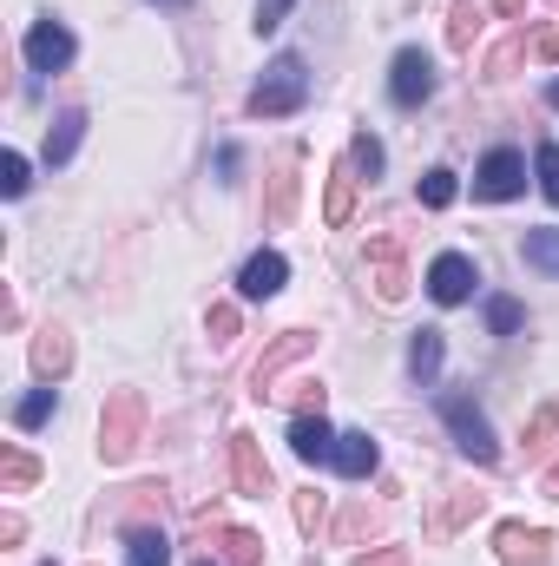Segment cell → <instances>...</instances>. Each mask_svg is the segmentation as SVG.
<instances>
[{"label": "cell", "instance_id": "3957f363", "mask_svg": "<svg viewBox=\"0 0 559 566\" xmlns=\"http://www.w3.org/2000/svg\"><path fill=\"white\" fill-rule=\"evenodd\" d=\"M441 422H447L454 448H461L474 468H494V461H500V441H494L487 416L474 409V396H441Z\"/></svg>", "mask_w": 559, "mask_h": 566}, {"label": "cell", "instance_id": "f35d334b", "mask_svg": "<svg viewBox=\"0 0 559 566\" xmlns=\"http://www.w3.org/2000/svg\"><path fill=\"white\" fill-rule=\"evenodd\" d=\"M296 416H323V382H303L296 389Z\"/></svg>", "mask_w": 559, "mask_h": 566}, {"label": "cell", "instance_id": "ffe728a7", "mask_svg": "<svg viewBox=\"0 0 559 566\" xmlns=\"http://www.w3.org/2000/svg\"><path fill=\"white\" fill-rule=\"evenodd\" d=\"M86 139V113H60L53 126H46V165H66L73 151Z\"/></svg>", "mask_w": 559, "mask_h": 566}, {"label": "cell", "instance_id": "f1b7e54d", "mask_svg": "<svg viewBox=\"0 0 559 566\" xmlns=\"http://www.w3.org/2000/svg\"><path fill=\"white\" fill-rule=\"evenodd\" d=\"M421 205H428V211H447V205H454V171H447V165L421 171Z\"/></svg>", "mask_w": 559, "mask_h": 566}, {"label": "cell", "instance_id": "ab89813d", "mask_svg": "<svg viewBox=\"0 0 559 566\" xmlns=\"http://www.w3.org/2000/svg\"><path fill=\"white\" fill-rule=\"evenodd\" d=\"M534 53H540V60H547V66H559V27H547V33H540V40H534Z\"/></svg>", "mask_w": 559, "mask_h": 566}, {"label": "cell", "instance_id": "e0dca14e", "mask_svg": "<svg viewBox=\"0 0 559 566\" xmlns=\"http://www.w3.org/2000/svg\"><path fill=\"white\" fill-rule=\"evenodd\" d=\"M329 448H336V434H329L323 416H296L289 422V454L296 461H329Z\"/></svg>", "mask_w": 559, "mask_h": 566}, {"label": "cell", "instance_id": "7c38bea8", "mask_svg": "<svg viewBox=\"0 0 559 566\" xmlns=\"http://www.w3.org/2000/svg\"><path fill=\"white\" fill-rule=\"evenodd\" d=\"M369 264H376V296L382 303H402L409 296V271H402V238H369Z\"/></svg>", "mask_w": 559, "mask_h": 566}, {"label": "cell", "instance_id": "7a4b0ae2", "mask_svg": "<svg viewBox=\"0 0 559 566\" xmlns=\"http://www.w3.org/2000/svg\"><path fill=\"white\" fill-rule=\"evenodd\" d=\"M303 99H309L303 60H296V53H277V60L264 66V80L251 86V119H283V113H296Z\"/></svg>", "mask_w": 559, "mask_h": 566}, {"label": "cell", "instance_id": "6da1fadb", "mask_svg": "<svg viewBox=\"0 0 559 566\" xmlns=\"http://www.w3.org/2000/svg\"><path fill=\"white\" fill-rule=\"evenodd\" d=\"M145 441V396L139 389H113L106 409H99V461L106 468H126Z\"/></svg>", "mask_w": 559, "mask_h": 566}, {"label": "cell", "instance_id": "9a60e30c", "mask_svg": "<svg viewBox=\"0 0 559 566\" xmlns=\"http://www.w3.org/2000/svg\"><path fill=\"white\" fill-rule=\"evenodd\" d=\"M33 369H40L46 382H60V376L73 369V336H66L60 323H46V329L33 336Z\"/></svg>", "mask_w": 559, "mask_h": 566}, {"label": "cell", "instance_id": "603a6c76", "mask_svg": "<svg viewBox=\"0 0 559 566\" xmlns=\"http://www.w3.org/2000/svg\"><path fill=\"white\" fill-rule=\"evenodd\" d=\"M33 481H40V461H33L27 448H0V488H7V494H27Z\"/></svg>", "mask_w": 559, "mask_h": 566}, {"label": "cell", "instance_id": "8d00e7d4", "mask_svg": "<svg viewBox=\"0 0 559 566\" xmlns=\"http://www.w3.org/2000/svg\"><path fill=\"white\" fill-rule=\"evenodd\" d=\"M289 7L296 0H257V33H277L283 20H289Z\"/></svg>", "mask_w": 559, "mask_h": 566}, {"label": "cell", "instance_id": "277c9868", "mask_svg": "<svg viewBox=\"0 0 559 566\" xmlns=\"http://www.w3.org/2000/svg\"><path fill=\"white\" fill-rule=\"evenodd\" d=\"M487 507V494L474 488V481H454V488H441V501H434V514H428V541H454L474 514Z\"/></svg>", "mask_w": 559, "mask_h": 566}, {"label": "cell", "instance_id": "d6a6232c", "mask_svg": "<svg viewBox=\"0 0 559 566\" xmlns=\"http://www.w3.org/2000/svg\"><path fill=\"white\" fill-rule=\"evenodd\" d=\"M46 416H53V389H33V396H20V409H13L20 428H40Z\"/></svg>", "mask_w": 559, "mask_h": 566}, {"label": "cell", "instance_id": "52a82bcc", "mask_svg": "<svg viewBox=\"0 0 559 566\" xmlns=\"http://www.w3.org/2000/svg\"><path fill=\"white\" fill-rule=\"evenodd\" d=\"M231 481H238V494H251V501L271 494V461H264V448H257L251 428H231Z\"/></svg>", "mask_w": 559, "mask_h": 566}, {"label": "cell", "instance_id": "1f68e13d", "mask_svg": "<svg viewBox=\"0 0 559 566\" xmlns=\"http://www.w3.org/2000/svg\"><path fill=\"white\" fill-rule=\"evenodd\" d=\"M349 165H356L362 178H376V171H382V139H369V133H356V139H349Z\"/></svg>", "mask_w": 559, "mask_h": 566}, {"label": "cell", "instance_id": "e575fe53", "mask_svg": "<svg viewBox=\"0 0 559 566\" xmlns=\"http://www.w3.org/2000/svg\"><path fill=\"white\" fill-rule=\"evenodd\" d=\"M0 191H7V198H20V191H27V158H20V151H7V158H0Z\"/></svg>", "mask_w": 559, "mask_h": 566}, {"label": "cell", "instance_id": "4fadbf2b", "mask_svg": "<svg viewBox=\"0 0 559 566\" xmlns=\"http://www.w3.org/2000/svg\"><path fill=\"white\" fill-rule=\"evenodd\" d=\"M264 218L271 231H283L296 218V151H277L271 158V191H264Z\"/></svg>", "mask_w": 559, "mask_h": 566}, {"label": "cell", "instance_id": "d590c367", "mask_svg": "<svg viewBox=\"0 0 559 566\" xmlns=\"http://www.w3.org/2000/svg\"><path fill=\"white\" fill-rule=\"evenodd\" d=\"M296 527H303V534H316V527H323V494H316V488H303V494H296Z\"/></svg>", "mask_w": 559, "mask_h": 566}, {"label": "cell", "instance_id": "f546056e", "mask_svg": "<svg viewBox=\"0 0 559 566\" xmlns=\"http://www.w3.org/2000/svg\"><path fill=\"white\" fill-rule=\"evenodd\" d=\"M520 323H527V310H520L514 296H487V329H494V336H514Z\"/></svg>", "mask_w": 559, "mask_h": 566}, {"label": "cell", "instance_id": "484cf974", "mask_svg": "<svg viewBox=\"0 0 559 566\" xmlns=\"http://www.w3.org/2000/svg\"><path fill=\"white\" fill-rule=\"evenodd\" d=\"M559 454V409H540L527 422V461H553Z\"/></svg>", "mask_w": 559, "mask_h": 566}, {"label": "cell", "instance_id": "bcb514c9", "mask_svg": "<svg viewBox=\"0 0 559 566\" xmlns=\"http://www.w3.org/2000/svg\"><path fill=\"white\" fill-rule=\"evenodd\" d=\"M191 566H211V560H191Z\"/></svg>", "mask_w": 559, "mask_h": 566}, {"label": "cell", "instance_id": "d4e9b609", "mask_svg": "<svg viewBox=\"0 0 559 566\" xmlns=\"http://www.w3.org/2000/svg\"><path fill=\"white\" fill-rule=\"evenodd\" d=\"M218 554H224V566H264V541L251 527H224L218 534Z\"/></svg>", "mask_w": 559, "mask_h": 566}, {"label": "cell", "instance_id": "8992f818", "mask_svg": "<svg viewBox=\"0 0 559 566\" xmlns=\"http://www.w3.org/2000/svg\"><path fill=\"white\" fill-rule=\"evenodd\" d=\"M474 191H481V198H494V205H500V198H520V191H527V158H520V151H507V145H500V151H487V158H481V171H474Z\"/></svg>", "mask_w": 559, "mask_h": 566}, {"label": "cell", "instance_id": "30bf717a", "mask_svg": "<svg viewBox=\"0 0 559 566\" xmlns=\"http://www.w3.org/2000/svg\"><path fill=\"white\" fill-rule=\"evenodd\" d=\"M389 93H395V106H421V99L434 93V60H428L421 46H402V53H395V66H389Z\"/></svg>", "mask_w": 559, "mask_h": 566}, {"label": "cell", "instance_id": "ee69618b", "mask_svg": "<svg viewBox=\"0 0 559 566\" xmlns=\"http://www.w3.org/2000/svg\"><path fill=\"white\" fill-rule=\"evenodd\" d=\"M547 106H559V80H553V86H547Z\"/></svg>", "mask_w": 559, "mask_h": 566}, {"label": "cell", "instance_id": "7bdbcfd3", "mask_svg": "<svg viewBox=\"0 0 559 566\" xmlns=\"http://www.w3.org/2000/svg\"><path fill=\"white\" fill-rule=\"evenodd\" d=\"M540 488H547V501H559V461L547 468V481H540Z\"/></svg>", "mask_w": 559, "mask_h": 566}, {"label": "cell", "instance_id": "5b68a950", "mask_svg": "<svg viewBox=\"0 0 559 566\" xmlns=\"http://www.w3.org/2000/svg\"><path fill=\"white\" fill-rule=\"evenodd\" d=\"M494 554L507 566H547L553 560V534L547 527H527V521H500L494 527Z\"/></svg>", "mask_w": 559, "mask_h": 566}, {"label": "cell", "instance_id": "cb8c5ba5", "mask_svg": "<svg viewBox=\"0 0 559 566\" xmlns=\"http://www.w3.org/2000/svg\"><path fill=\"white\" fill-rule=\"evenodd\" d=\"M481 20H487V7H481V0H454V7H447V46H461V53H467V46H474V33H481Z\"/></svg>", "mask_w": 559, "mask_h": 566}, {"label": "cell", "instance_id": "5bb4252c", "mask_svg": "<svg viewBox=\"0 0 559 566\" xmlns=\"http://www.w3.org/2000/svg\"><path fill=\"white\" fill-rule=\"evenodd\" d=\"M329 468H336V474H349V481H369V474L382 468V448H376L369 434H336V448H329Z\"/></svg>", "mask_w": 559, "mask_h": 566}, {"label": "cell", "instance_id": "8fae6325", "mask_svg": "<svg viewBox=\"0 0 559 566\" xmlns=\"http://www.w3.org/2000/svg\"><path fill=\"white\" fill-rule=\"evenodd\" d=\"M27 66H33V73L73 66V33H66L60 20H33V33H27Z\"/></svg>", "mask_w": 559, "mask_h": 566}, {"label": "cell", "instance_id": "74e56055", "mask_svg": "<svg viewBox=\"0 0 559 566\" xmlns=\"http://www.w3.org/2000/svg\"><path fill=\"white\" fill-rule=\"evenodd\" d=\"M356 566H409V547H376V554H356Z\"/></svg>", "mask_w": 559, "mask_h": 566}, {"label": "cell", "instance_id": "2e32d148", "mask_svg": "<svg viewBox=\"0 0 559 566\" xmlns=\"http://www.w3.org/2000/svg\"><path fill=\"white\" fill-rule=\"evenodd\" d=\"M283 277H289V264H283V251H257V258L244 264V277H238V290L264 303V296H277V290H283Z\"/></svg>", "mask_w": 559, "mask_h": 566}, {"label": "cell", "instance_id": "d6986e66", "mask_svg": "<svg viewBox=\"0 0 559 566\" xmlns=\"http://www.w3.org/2000/svg\"><path fill=\"white\" fill-rule=\"evenodd\" d=\"M356 178H362V171H356L349 158L329 171V198H323V218H329V224H349V211H356Z\"/></svg>", "mask_w": 559, "mask_h": 566}, {"label": "cell", "instance_id": "ac0fdd59", "mask_svg": "<svg viewBox=\"0 0 559 566\" xmlns=\"http://www.w3.org/2000/svg\"><path fill=\"white\" fill-rule=\"evenodd\" d=\"M145 514H165V488H158V481H139V488H126V494H119V507H113V521H119L126 534L139 527Z\"/></svg>", "mask_w": 559, "mask_h": 566}, {"label": "cell", "instance_id": "4316f807", "mask_svg": "<svg viewBox=\"0 0 559 566\" xmlns=\"http://www.w3.org/2000/svg\"><path fill=\"white\" fill-rule=\"evenodd\" d=\"M204 329H211V343H218V349H231V343H238V329H244L238 303H211V310H204Z\"/></svg>", "mask_w": 559, "mask_h": 566}, {"label": "cell", "instance_id": "7402d4cb", "mask_svg": "<svg viewBox=\"0 0 559 566\" xmlns=\"http://www.w3.org/2000/svg\"><path fill=\"white\" fill-rule=\"evenodd\" d=\"M126 566H171V541L158 527H133L126 534Z\"/></svg>", "mask_w": 559, "mask_h": 566}, {"label": "cell", "instance_id": "9c48e42d", "mask_svg": "<svg viewBox=\"0 0 559 566\" xmlns=\"http://www.w3.org/2000/svg\"><path fill=\"white\" fill-rule=\"evenodd\" d=\"M474 258H461V251H441V258H434V264H428V296H434V303H447V310H454V303H467V296H474Z\"/></svg>", "mask_w": 559, "mask_h": 566}, {"label": "cell", "instance_id": "44dd1931", "mask_svg": "<svg viewBox=\"0 0 559 566\" xmlns=\"http://www.w3.org/2000/svg\"><path fill=\"white\" fill-rule=\"evenodd\" d=\"M441 356H447L441 329H415V343H409V369H415V382H421V389H428V382L441 376Z\"/></svg>", "mask_w": 559, "mask_h": 566}, {"label": "cell", "instance_id": "ba28073f", "mask_svg": "<svg viewBox=\"0 0 559 566\" xmlns=\"http://www.w3.org/2000/svg\"><path fill=\"white\" fill-rule=\"evenodd\" d=\"M309 349H316V336H309V329H283L277 343L257 356V369H251V389H257V396H277V376L289 369V363H303Z\"/></svg>", "mask_w": 559, "mask_h": 566}, {"label": "cell", "instance_id": "60d3db41", "mask_svg": "<svg viewBox=\"0 0 559 566\" xmlns=\"http://www.w3.org/2000/svg\"><path fill=\"white\" fill-rule=\"evenodd\" d=\"M0 541H7V547H20V541H27V521H20V514H7V521H0Z\"/></svg>", "mask_w": 559, "mask_h": 566}, {"label": "cell", "instance_id": "836d02e7", "mask_svg": "<svg viewBox=\"0 0 559 566\" xmlns=\"http://www.w3.org/2000/svg\"><path fill=\"white\" fill-rule=\"evenodd\" d=\"M534 171H540V191H547V205H559V145H540Z\"/></svg>", "mask_w": 559, "mask_h": 566}, {"label": "cell", "instance_id": "f6af8a7d", "mask_svg": "<svg viewBox=\"0 0 559 566\" xmlns=\"http://www.w3.org/2000/svg\"><path fill=\"white\" fill-rule=\"evenodd\" d=\"M158 7H184V0H158Z\"/></svg>", "mask_w": 559, "mask_h": 566}, {"label": "cell", "instance_id": "b9f144b4", "mask_svg": "<svg viewBox=\"0 0 559 566\" xmlns=\"http://www.w3.org/2000/svg\"><path fill=\"white\" fill-rule=\"evenodd\" d=\"M527 7H534V0H494V13H507V20H520Z\"/></svg>", "mask_w": 559, "mask_h": 566}, {"label": "cell", "instance_id": "83f0119b", "mask_svg": "<svg viewBox=\"0 0 559 566\" xmlns=\"http://www.w3.org/2000/svg\"><path fill=\"white\" fill-rule=\"evenodd\" d=\"M520 251H527V264H534V271L559 277V231H527V244H520Z\"/></svg>", "mask_w": 559, "mask_h": 566}, {"label": "cell", "instance_id": "4dcf8cb0", "mask_svg": "<svg viewBox=\"0 0 559 566\" xmlns=\"http://www.w3.org/2000/svg\"><path fill=\"white\" fill-rule=\"evenodd\" d=\"M369 527H376V507H369V501H356V507H349V514L336 521V541H342V547H356V541H362Z\"/></svg>", "mask_w": 559, "mask_h": 566}]
</instances>
